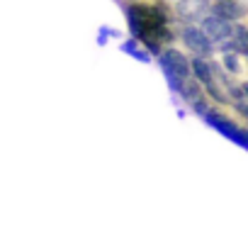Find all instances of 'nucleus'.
<instances>
[{"label":"nucleus","instance_id":"nucleus-1","mask_svg":"<svg viewBox=\"0 0 248 229\" xmlns=\"http://www.w3.org/2000/svg\"><path fill=\"white\" fill-rule=\"evenodd\" d=\"M214 132H219L221 137H226L229 142H233V144H238L241 149H246L248 151V137H246V127H241L238 122H233L231 117H226V114L221 112V110H217V107H212L204 117H202Z\"/></svg>","mask_w":248,"mask_h":229},{"label":"nucleus","instance_id":"nucleus-2","mask_svg":"<svg viewBox=\"0 0 248 229\" xmlns=\"http://www.w3.org/2000/svg\"><path fill=\"white\" fill-rule=\"evenodd\" d=\"M178 39L183 42V47H187V51L192 56H200V59H214V44L202 34V30L192 22H180L178 25Z\"/></svg>","mask_w":248,"mask_h":229},{"label":"nucleus","instance_id":"nucleus-3","mask_svg":"<svg viewBox=\"0 0 248 229\" xmlns=\"http://www.w3.org/2000/svg\"><path fill=\"white\" fill-rule=\"evenodd\" d=\"M158 66H161L163 73H173V76L180 78V81L192 78V73H190V56L183 54V51L175 49V47H168V49H163V51L158 54Z\"/></svg>","mask_w":248,"mask_h":229},{"label":"nucleus","instance_id":"nucleus-4","mask_svg":"<svg viewBox=\"0 0 248 229\" xmlns=\"http://www.w3.org/2000/svg\"><path fill=\"white\" fill-rule=\"evenodd\" d=\"M197 27H200L202 34L214 44V51H217L219 47H224V44L231 39V32H233V25H231V22H224V20L214 17L212 13L204 15V17L197 22Z\"/></svg>","mask_w":248,"mask_h":229},{"label":"nucleus","instance_id":"nucleus-5","mask_svg":"<svg viewBox=\"0 0 248 229\" xmlns=\"http://www.w3.org/2000/svg\"><path fill=\"white\" fill-rule=\"evenodd\" d=\"M209 13L224 22H243V17L248 15V5H246V0H212V5H209Z\"/></svg>","mask_w":248,"mask_h":229},{"label":"nucleus","instance_id":"nucleus-6","mask_svg":"<svg viewBox=\"0 0 248 229\" xmlns=\"http://www.w3.org/2000/svg\"><path fill=\"white\" fill-rule=\"evenodd\" d=\"M231 51L241 59H248V25L246 22H236L233 25V32H231Z\"/></svg>","mask_w":248,"mask_h":229},{"label":"nucleus","instance_id":"nucleus-7","mask_svg":"<svg viewBox=\"0 0 248 229\" xmlns=\"http://www.w3.org/2000/svg\"><path fill=\"white\" fill-rule=\"evenodd\" d=\"M190 73L192 78L204 88L209 83H214V76H212V66H209V59H200V56H190Z\"/></svg>","mask_w":248,"mask_h":229},{"label":"nucleus","instance_id":"nucleus-8","mask_svg":"<svg viewBox=\"0 0 248 229\" xmlns=\"http://www.w3.org/2000/svg\"><path fill=\"white\" fill-rule=\"evenodd\" d=\"M119 49H122L124 54L134 56V59H137V61H141V64H151V61H154V56H151L144 47H139V42H137V39H132V37H129V39H124Z\"/></svg>","mask_w":248,"mask_h":229},{"label":"nucleus","instance_id":"nucleus-9","mask_svg":"<svg viewBox=\"0 0 248 229\" xmlns=\"http://www.w3.org/2000/svg\"><path fill=\"white\" fill-rule=\"evenodd\" d=\"M219 66L231 76V78H236L238 73H241V56H236V54H221V61H219Z\"/></svg>","mask_w":248,"mask_h":229},{"label":"nucleus","instance_id":"nucleus-10","mask_svg":"<svg viewBox=\"0 0 248 229\" xmlns=\"http://www.w3.org/2000/svg\"><path fill=\"white\" fill-rule=\"evenodd\" d=\"M202 90H204V95H207V100H209L212 105H229V102H231V100L226 98V93L221 90V85H217V83H209V85H204Z\"/></svg>","mask_w":248,"mask_h":229},{"label":"nucleus","instance_id":"nucleus-11","mask_svg":"<svg viewBox=\"0 0 248 229\" xmlns=\"http://www.w3.org/2000/svg\"><path fill=\"white\" fill-rule=\"evenodd\" d=\"M229 105L233 107L236 114H241V117L248 122V100H236V102H229Z\"/></svg>","mask_w":248,"mask_h":229},{"label":"nucleus","instance_id":"nucleus-12","mask_svg":"<svg viewBox=\"0 0 248 229\" xmlns=\"http://www.w3.org/2000/svg\"><path fill=\"white\" fill-rule=\"evenodd\" d=\"M241 83V93H243V100H248V81H238Z\"/></svg>","mask_w":248,"mask_h":229},{"label":"nucleus","instance_id":"nucleus-13","mask_svg":"<svg viewBox=\"0 0 248 229\" xmlns=\"http://www.w3.org/2000/svg\"><path fill=\"white\" fill-rule=\"evenodd\" d=\"M246 71H248V59H246Z\"/></svg>","mask_w":248,"mask_h":229}]
</instances>
